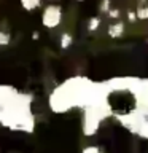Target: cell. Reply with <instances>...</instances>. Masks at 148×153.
<instances>
[{
  "label": "cell",
  "instance_id": "277c9868",
  "mask_svg": "<svg viewBox=\"0 0 148 153\" xmlns=\"http://www.w3.org/2000/svg\"><path fill=\"white\" fill-rule=\"evenodd\" d=\"M70 43H72V37L69 33H64V35H62V40H61V46L65 50V48L70 46Z\"/></svg>",
  "mask_w": 148,
  "mask_h": 153
},
{
  "label": "cell",
  "instance_id": "3957f363",
  "mask_svg": "<svg viewBox=\"0 0 148 153\" xmlns=\"http://www.w3.org/2000/svg\"><path fill=\"white\" fill-rule=\"evenodd\" d=\"M123 30H124L123 24H121V22H118V24H113V26H110L108 33H110V35H112L113 38H118V37H121V35H123Z\"/></svg>",
  "mask_w": 148,
  "mask_h": 153
},
{
  "label": "cell",
  "instance_id": "8992f818",
  "mask_svg": "<svg viewBox=\"0 0 148 153\" xmlns=\"http://www.w3.org/2000/svg\"><path fill=\"white\" fill-rule=\"evenodd\" d=\"M97 24H99V19H97V18L91 19V21H89V30H95V29L99 27Z\"/></svg>",
  "mask_w": 148,
  "mask_h": 153
},
{
  "label": "cell",
  "instance_id": "6da1fadb",
  "mask_svg": "<svg viewBox=\"0 0 148 153\" xmlns=\"http://www.w3.org/2000/svg\"><path fill=\"white\" fill-rule=\"evenodd\" d=\"M62 21V8L59 5H48L41 13V24L46 29H54Z\"/></svg>",
  "mask_w": 148,
  "mask_h": 153
},
{
  "label": "cell",
  "instance_id": "ba28073f",
  "mask_svg": "<svg viewBox=\"0 0 148 153\" xmlns=\"http://www.w3.org/2000/svg\"><path fill=\"white\" fill-rule=\"evenodd\" d=\"M76 2H83V0H76Z\"/></svg>",
  "mask_w": 148,
  "mask_h": 153
},
{
  "label": "cell",
  "instance_id": "5b68a950",
  "mask_svg": "<svg viewBox=\"0 0 148 153\" xmlns=\"http://www.w3.org/2000/svg\"><path fill=\"white\" fill-rule=\"evenodd\" d=\"M10 40H11V37L8 35V33H5V32H0V46H5V45H8Z\"/></svg>",
  "mask_w": 148,
  "mask_h": 153
},
{
  "label": "cell",
  "instance_id": "7a4b0ae2",
  "mask_svg": "<svg viewBox=\"0 0 148 153\" xmlns=\"http://www.w3.org/2000/svg\"><path fill=\"white\" fill-rule=\"evenodd\" d=\"M19 2H21V7L26 11H33V10H37L40 7L41 0H19Z\"/></svg>",
  "mask_w": 148,
  "mask_h": 153
},
{
  "label": "cell",
  "instance_id": "52a82bcc",
  "mask_svg": "<svg viewBox=\"0 0 148 153\" xmlns=\"http://www.w3.org/2000/svg\"><path fill=\"white\" fill-rule=\"evenodd\" d=\"M137 16L138 18H140V19H143V18H148V8H145V10H143V8H140V10H138V13H137Z\"/></svg>",
  "mask_w": 148,
  "mask_h": 153
}]
</instances>
